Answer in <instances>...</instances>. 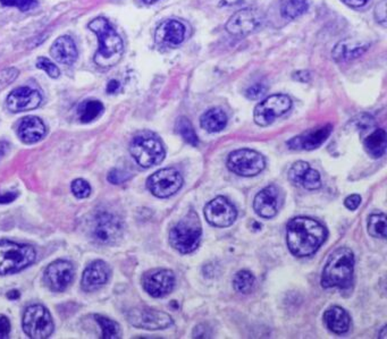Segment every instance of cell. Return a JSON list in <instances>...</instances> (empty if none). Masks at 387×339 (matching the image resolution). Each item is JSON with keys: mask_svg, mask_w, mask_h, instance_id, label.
<instances>
[{"mask_svg": "<svg viewBox=\"0 0 387 339\" xmlns=\"http://www.w3.org/2000/svg\"><path fill=\"white\" fill-rule=\"evenodd\" d=\"M185 33L187 30L183 23L175 19H169L162 23L155 31V41L159 45L174 47L181 45L182 42L185 41Z\"/></svg>", "mask_w": 387, "mask_h": 339, "instance_id": "obj_22", "label": "cell"}, {"mask_svg": "<svg viewBox=\"0 0 387 339\" xmlns=\"http://www.w3.org/2000/svg\"><path fill=\"white\" fill-rule=\"evenodd\" d=\"M326 238L324 225L308 217H296L286 227L287 246L295 257H310L324 244Z\"/></svg>", "mask_w": 387, "mask_h": 339, "instance_id": "obj_1", "label": "cell"}, {"mask_svg": "<svg viewBox=\"0 0 387 339\" xmlns=\"http://www.w3.org/2000/svg\"><path fill=\"white\" fill-rule=\"evenodd\" d=\"M202 227L197 213L191 210L169 231V244L180 253L187 254L197 250L200 244Z\"/></svg>", "mask_w": 387, "mask_h": 339, "instance_id": "obj_4", "label": "cell"}, {"mask_svg": "<svg viewBox=\"0 0 387 339\" xmlns=\"http://www.w3.org/2000/svg\"><path fill=\"white\" fill-rule=\"evenodd\" d=\"M17 133L23 142L26 144H33L45 137L47 128L40 118L29 116V117L23 118L22 122L19 123Z\"/></svg>", "mask_w": 387, "mask_h": 339, "instance_id": "obj_23", "label": "cell"}, {"mask_svg": "<svg viewBox=\"0 0 387 339\" xmlns=\"http://www.w3.org/2000/svg\"><path fill=\"white\" fill-rule=\"evenodd\" d=\"M10 333V322L8 318L0 316V338H8Z\"/></svg>", "mask_w": 387, "mask_h": 339, "instance_id": "obj_42", "label": "cell"}, {"mask_svg": "<svg viewBox=\"0 0 387 339\" xmlns=\"http://www.w3.org/2000/svg\"><path fill=\"white\" fill-rule=\"evenodd\" d=\"M89 29L98 37L99 48L95 52V63L98 66L108 68L121 61L124 51L123 40L113 29L107 19L98 17L89 23Z\"/></svg>", "mask_w": 387, "mask_h": 339, "instance_id": "obj_2", "label": "cell"}, {"mask_svg": "<svg viewBox=\"0 0 387 339\" xmlns=\"http://www.w3.org/2000/svg\"><path fill=\"white\" fill-rule=\"evenodd\" d=\"M111 277V268L105 261L95 260L86 267L82 276L83 291L95 292L102 286L106 285Z\"/></svg>", "mask_w": 387, "mask_h": 339, "instance_id": "obj_20", "label": "cell"}, {"mask_svg": "<svg viewBox=\"0 0 387 339\" xmlns=\"http://www.w3.org/2000/svg\"><path fill=\"white\" fill-rule=\"evenodd\" d=\"M0 3L3 6L16 7L22 12L33 10L38 5L35 0H0Z\"/></svg>", "mask_w": 387, "mask_h": 339, "instance_id": "obj_37", "label": "cell"}, {"mask_svg": "<svg viewBox=\"0 0 387 339\" xmlns=\"http://www.w3.org/2000/svg\"><path fill=\"white\" fill-rule=\"evenodd\" d=\"M142 286L150 296L160 298L171 294L174 289L175 275L171 270L153 269L144 273Z\"/></svg>", "mask_w": 387, "mask_h": 339, "instance_id": "obj_13", "label": "cell"}, {"mask_svg": "<svg viewBox=\"0 0 387 339\" xmlns=\"http://www.w3.org/2000/svg\"><path fill=\"white\" fill-rule=\"evenodd\" d=\"M344 204H346V208L349 210H352V211L353 210H357L358 206L361 204V197L358 195V194H352V195L346 197Z\"/></svg>", "mask_w": 387, "mask_h": 339, "instance_id": "obj_43", "label": "cell"}, {"mask_svg": "<svg viewBox=\"0 0 387 339\" xmlns=\"http://www.w3.org/2000/svg\"><path fill=\"white\" fill-rule=\"evenodd\" d=\"M17 197H19V193H16V192H5V193H0V203L6 204V203L13 202Z\"/></svg>", "mask_w": 387, "mask_h": 339, "instance_id": "obj_44", "label": "cell"}, {"mask_svg": "<svg viewBox=\"0 0 387 339\" xmlns=\"http://www.w3.org/2000/svg\"><path fill=\"white\" fill-rule=\"evenodd\" d=\"M127 321L135 328L146 330L167 329L174 324L169 314L146 307L131 309Z\"/></svg>", "mask_w": 387, "mask_h": 339, "instance_id": "obj_11", "label": "cell"}, {"mask_svg": "<svg viewBox=\"0 0 387 339\" xmlns=\"http://www.w3.org/2000/svg\"><path fill=\"white\" fill-rule=\"evenodd\" d=\"M342 1L351 7H362L365 6L368 0H342Z\"/></svg>", "mask_w": 387, "mask_h": 339, "instance_id": "obj_45", "label": "cell"}, {"mask_svg": "<svg viewBox=\"0 0 387 339\" xmlns=\"http://www.w3.org/2000/svg\"><path fill=\"white\" fill-rule=\"evenodd\" d=\"M19 74V70L14 68V67L1 70L0 72V91L10 86L17 79Z\"/></svg>", "mask_w": 387, "mask_h": 339, "instance_id": "obj_38", "label": "cell"}, {"mask_svg": "<svg viewBox=\"0 0 387 339\" xmlns=\"http://www.w3.org/2000/svg\"><path fill=\"white\" fill-rule=\"evenodd\" d=\"M95 319L102 328V338L117 339L121 338V326L116 321L111 320L109 318L102 317L99 314H95Z\"/></svg>", "mask_w": 387, "mask_h": 339, "instance_id": "obj_31", "label": "cell"}, {"mask_svg": "<svg viewBox=\"0 0 387 339\" xmlns=\"http://www.w3.org/2000/svg\"><path fill=\"white\" fill-rule=\"evenodd\" d=\"M74 278V267L65 260L50 263L45 271L46 285L54 292H64Z\"/></svg>", "mask_w": 387, "mask_h": 339, "instance_id": "obj_15", "label": "cell"}, {"mask_svg": "<svg viewBox=\"0 0 387 339\" xmlns=\"http://www.w3.org/2000/svg\"><path fill=\"white\" fill-rule=\"evenodd\" d=\"M355 269V255L348 247L334 251L325 266L321 286L324 289H348L351 285Z\"/></svg>", "mask_w": 387, "mask_h": 339, "instance_id": "obj_3", "label": "cell"}, {"mask_svg": "<svg viewBox=\"0 0 387 339\" xmlns=\"http://www.w3.org/2000/svg\"><path fill=\"white\" fill-rule=\"evenodd\" d=\"M386 215L375 213L368 219V233L375 238H386Z\"/></svg>", "mask_w": 387, "mask_h": 339, "instance_id": "obj_33", "label": "cell"}, {"mask_svg": "<svg viewBox=\"0 0 387 339\" xmlns=\"http://www.w3.org/2000/svg\"><path fill=\"white\" fill-rule=\"evenodd\" d=\"M366 153L372 158H381L386 151V132L383 128L374 130L364 142Z\"/></svg>", "mask_w": 387, "mask_h": 339, "instance_id": "obj_28", "label": "cell"}, {"mask_svg": "<svg viewBox=\"0 0 387 339\" xmlns=\"http://www.w3.org/2000/svg\"><path fill=\"white\" fill-rule=\"evenodd\" d=\"M130 175L126 171H121V169H113L108 174L109 183L114 185L123 184L127 180H130Z\"/></svg>", "mask_w": 387, "mask_h": 339, "instance_id": "obj_39", "label": "cell"}, {"mask_svg": "<svg viewBox=\"0 0 387 339\" xmlns=\"http://www.w3.org/2000/svg\"><path fill=\"white\" fill-rule=\"evenodd\" d=\"M289 178L293 184L305 187L307 190H318L321 186V175L311 168L308 162H295L290 168Z\"/></svg>", "mask_w": 387, "mask_h": 339, "instance_id": "obj_21", "label": "cell"}, {"mask_svg": "<svg viewBox=\"0 0 387 339\" xmlns=\"http://www.w3.org/2000/svg\"><path fill=\"white\" fill-rule=\"evenodd\" d=\"M104 113V105L98 100H86L77 108L81 123L88 124L95 121Z\"/></svg>", "mask_w": 387, "mask_h": 339, "instance_id": "obj_29", "label": "cell"}, {"mask_svg": "<svg viewBox=\"0 0 387 339\" xmlns=\"http://www.w3.org/2000/svg\"><path fill=\"white\" fill-rule=\"evenodd\" d=\"M37 67L40 68V70H45L46 73L49 77H53V79H57L59 77V74H61L59 68L53 61H49L48 58H39L38 61H37Z\"/></svg>", "mask_w": 387, "mask_h": 339, "instance_id": "obj_36", "label": "cell"}, {"mask_svg": "<svg viewBox=\"0 0 387 339\" xmlns=\"http://www.w3.org/2000/svg\"><path fill=\"white\" fill-rule=\"evenodd\" d=\"M205 217L210 225L225 229L233 225L238 211L226 197H217L205 206Z\"/></svg>", "mask_w": 387, "mask_h": 339, "instance_id": "obj_12", "label": "cell"}, {"mask_svg": "<svg viewBox=\"0 0 387 339\" xmlns=\"http://www.w3.org/2000/svg\"><path fill=\"white\" fill-rule=\"evenodd\" d=\"M263 22V16L256 10L245 8L238 10L229 19L226 24V30L229 35L235 37L247 35L254 30H257Z\"/></svg>", "mask_w": 387, "mask_h": 339, "instance_id": "obj_16", "label": "cell"}, {"mask_svg": "<svg viewBox=\"0 0 387 339\" xmlns=\"http://www.w3.org/2000/svg\"><path fill=\"white\" fill-rule=\"evenodd\" d=\"M265 93H266V86L261 84V83L254 84V86H250V88L247 90V97L251 99V100H257V99L263 97Z\"/></svg>", "mask_w": 387, "mask_h": 339, "instance_id": "obj_40", "label": "cell"}, {"mask_svg": "<svg viewBox=\"0 0 387 339\" xmlns=\"http://www.w3.org/2000/svg\"><path fill=\"white\" fill-rule=\"evenodd\" d=\"M176 130L178 133L183 137L185 142L189 143L192 146H197L199 143L197 134L194 132V126L191 122L185 117H181L176 123Z\"/></svg>", "mask_w": 387, "mask_h": 339, "instance_id": "obj_34", "label": "cell"}, {"mask_svg": "<svg viewBox=\"0 0 387 339\" xmlns=\"http://www.w3.org/2000/svg\"><path fill=\"white\" fill-rule=\"evenodd\" d=\"M254 284H256V278L248 270L238 271L235 275L234 280H233L234 289L241 294H249V293L252 292Z\"/></svg>", "mask_w": 387, "mask_h": 339, "instance_id": "obj_32", "label": "cell"}, {"mask_svg": "<svg viewBox=\"0 0 387 339\" xmlns=\"http://www.w3.org/2000/svg\"><path fill=\"white\" fill-rule=\"evenodd\" d=\"M368 45H362L361 42L346 40L339 43L333 51V57L339 61H346L357 58L367 50Z\"/></svg>", "mask_w": 387, "mask_h": 339, "instance_id": "obj_27", "label": "cell"}, {"mask_svg": "<svg viewBox=\"0 0 387 339\" xmlns=\"http://www.w3.org/2000/svg\"><path fill=\"white\" fill-rule=\"evenodd\" d=\"M324 322L332 333L342 335L349 331L351 318L341 307H332L324 313Z\"/></svg>", "mask_w": 387, "mask_h": 339, "instance_id": "obj_25", "label": "cell"}, {"mask_svg": "<svg viewBox=\"0 0 387 339\" xmlns=\"http://www.w3.org/2000/svg\"><path fill=\"white\" fill-rule=\"evenodd\" d=\"M333 130L332 125L311 128L305 133L300 134L298 137H293L287 142L290 149L292 150H310L317 149L323 143L330 137Z\"/></svg>", "mask_w": 387, "mask_h": 339, "instance_id": "obj_18", "label": "cell"}, {"mask_svg": "<svg viewBox=\"0 0 387 339\" xmlns=\"http://www.w3.org/2000/svg\"><path fill=\"white\" fill-rule=\"evenodd\" d=\"M70 190L77 199H86L91 194V186L86 180H82V178H77L75 181L72 182Z\"/></svg>", "mask_w": 387, "mask_h": 339, "instance_id": "obj_35", "label": "cell"}, {"mask_svg": "<svg viewBox=\"0 0 387 339\" xmlns=\"http://www.w3.org/2000/svg\"><path fill=\"white\" fill-rule=\"evenodd\" d=\"M385 330H386V327L383 328V333L381 335V338H386V333H385Z\"/></svg>", "mask_w": 387, "mask_h": 339, "instance_id": "obj_48", "label": "cell"}, {"mask_svg": "<svg viewBox=\"0 0 387 339\" xmlns=\"http://www.w3.org/2000/svg\"><path fill=\"white\" fill-rule=\"evenodd\" d=\"M227 115L220 108H213L206 111L201 116L200 125L203 130L209 133H217L225 128L227 125Z\"/></svg>", "mask_w": 387, "mask_h": 339, "instance_id": "obj_26", "label": "cell"}, {"mask_svg": "<svg viewBox=\"0 0 387 339\" xmlns=\"http://www.w3.org/2000/svg\"><path fill=\"white\" fill-rule=\"evenodd\" d=\"M54 321L42 305H32L23 316V330L32 339H45L54 333Z\"/></svg>", "mask_w": 387, "mask_h": 339, "instance_id": "obj_7", "label": "cell"}, {"mask_svg": "<svg viewBox=\"0 0 387 339\" xmlns=\"http://www.w3.org/2000/svg\"><path fill=\"white\" fill-rule=\"evenodd\" d=\"M265 166L266 162L263 155L250 149L236 150L229 155L227 160L229 171L243 177L257 176L265 169Z\"/></svg>", "mask_w": 387, "mask_h": 339, "instance_id": "obj_8", "label": "cell"}, {"mask_svg": "<svg viewBox=\"0 0 387 339\" xmlns=\"http://www.w3.org/2000/svg\"><path fill=\"white\" fill-rule=\"evenodd\" d=\"M35 250L30 245L0 241V275L19 273L35 262Z\"/></svg>", "mask_w": 387, "mask_h": 339, "instance_id": "obj_6", "label": "cell"}, {"mask_svg": "<svg viewBox=\"0 0 387 339\" xmlns=\"http://www.w3.org/2000/svg\"><path fill=\"white\" fill-rule=\"evenodd\" d=\"M375 16H376L378 22L385 24V22H386V1L385 0L378 3L375 8Z\"/></svg>", "mask_w": 387, "mask_h": 339, "instance_id": "obj_41", "label": "cell"}, {"mask_svg": "<svg viewBox=\"0 0 387 339\" xmlns=\"http://www.w3.org/2000/svg\"><path fill=\"white\" fill-rule=\"evenodd\" d=\"M123 224L121 219L113 213H102L95 217L93 235L95 241L102 244H113L121 238Z\"/></svg>", "mask_w": 387, "mask_h": 339, "instance_id": "obj_14", "label": "cell"}, {"mask_svg": "<svg viewBox=\"0 0 387 339\" xmlns=\"http://www.w3.org/2000/svg\"><path fill=\"white\" fill-rule=\"evenodd\" d=\"M282 203V194L276 185L265 187L256 195L254 209L261 218L270 219L276 216Z\"/></svg>", "mask_w": 387, "mask_h": 339, "instance_id": "obj_17", "label": "cell"}, {"mask_svg": "<svg viewBox=\"0 0 387 339\" xmlns=\"http://www.w3.org/2000/svg\"><path fill=\"white\" fill-rule=\"evenodd\" d=\"M183 185L181 173L175 168L155 171L147 181V187L155 197L165 199L178 193Z\"/></svg>", "mask_w": 387, "mask_h": 339, "instance_id": "obj_10", "label": "cell"}, {"mask_svg": "<svg viewBox=\"0 0 387 339\" xmlns=\"http://www.w3.org/2000/svg\"><path fill=\"white\" fill-rule=\"evenodd\" d=\"M7 298H10V300H17L19 298V293L17 291H10L7 294Z\"/></svg>", "mask_w": 387, "mask_h": 339, "instance_id": "obj_47", "label": "cell"}, {"mask_svg": "<svg viewBox=\"0 0 387 339\" xmlns=\"http://www.w3.org/2000/svg\"><path fill=\"white\" fill-rule=\"evenodd\" d=\"M143 1L147 3H155V1H157V0H143Z\"/></svg>", "mask_w": 387, "mask_h": 339, "instance_id": "obj_49", "label": "cell"}, {"mask_svg": "<svg viewBox=\"0 0 387 339\" xmlns=\"http://www.w3.org/2000/svg\"><path fill=\"white\" fill-rule=\"evenodd\" d=\"M42 101V97L37 90L28 86H22L14 90L7 97V108L12 113H23L38 108Z\"/></svg>", "mask_w": 387, "mask_h": 339, "instance_id": "obj_19", "label": "cell"}, {"mask_svg": "<svg viewBox=\"0 0 387 339\" xmlns=\"http://www.w3.org/2000/svg\"><path fill=\"white\" fill-rule=\"evenodd\" d=\"M120 89V82L117 81H111L107 86V93H115Z\"/></svg>", "mask_w": 387, "mask_h": 339, "instance_id": "obj_46", "label": "cell"}, {"mask_svg": "<svg viewBox=\"0 0 387 339\" xmlns=\"http://www.w3.org/2000/svg\"><path fill=\"white\" fill-rule=\"evenodd\" d=\"M292 108V100L285 95H270L254 108V118L259 126H268Z\"/></svg>", "mask_w": 387, "mask_h": 339, "instance_id": "obj_9", "label": "cell"}, {"mask_svg": "<svg viewBox=\"0 0 387 339\" xmlns=\"http://www.w3.org/2000/svg\"><path fill=\"white\" fill-rule=\"evenodd\" d=\"M130 153L138 165L143 168L158 165L166 155L160 137L149 130L141 132L133 137L130 144Z\"/></svg>", "mask_w": 387, "mask_h": 339, "instance_id": "obj_5", "label": "cell"}, {"mask_svg": "<svg viewBox=\"0 0 387 339\" xmlns=\"http://www.w3.org/2000/svg\"><path fill=\"white\" fill-rule=\"evenodd\" d=\"M50 55L58 63L73 65L77 61L79 52L73 39L68 35H63L54 42L50 49Z\"/></svg>", "mask_w": 387, "mask_h": 339, "instance_id": "obj_24", "label": "cell"}, {"mask_svg": "<svg viewBox=\"0 0 387 339\" xmlns=\"http://www.w3.org/2000/svg\"><path fill=\"white\" fill-rule=\"evenodd\" d=\"M308 1L307 0H286L281 7V13L285 19H296L299 16L305 13L308 10Z\"/></svg>", "mask_w": 387, "mask_h": 339, "instance_id": "obj_30", "label": "cell"}]
</instances>
